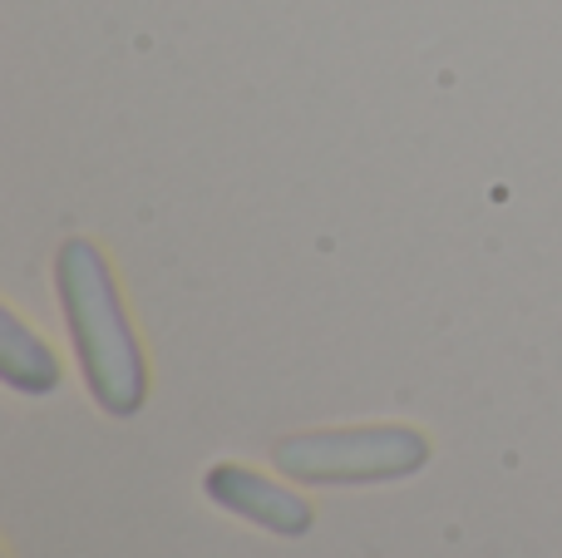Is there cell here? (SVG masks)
<instances>
[{"mask_svg": "<svg viewBox=\"0 0 562 558\" xmlns=\"http://www.w3.org/2000/svg\"><path fill=\"white\" fill-rule=\"evenodd\" d=\"M55 287L65 306L75 356L85 371L89 395L104 415H138L148 401V366L134 342V326L124 316L119 287L109 277V263L89 237H65L55 253Z\"/></svg>", "mask_w": 562, "mask_h": 558, "instance_id": "1", "label": "cell"}, {"mask_svg": "<svg viewBox=\"0 0 562 558\" xmlns=\"http://www.w3.org/2000/svg\"><path fill=\"white\" fill-rule=\"evenodd\" d=\"M272 465L306 484H385L409 480L429 465V440L415 425H350V431L286 435Z\"/></svg>", "mask_w": 562, "mask_h": 558, "instance_id": "2", "label": "cell"}, {"mask_svg": "<svg viewBox=\"0 0 562 558\" xmlns=\"http://www.w3.org/2000/svg\"><path fill=\"white\" fill-rule=\"evenodd\" d=\"M0 332H5V346H0V376H5L15 391H30V395L55 391L59 371H55V356L45 351V342H35V336L20 326L15 312L0 316Z\"/></svg>", "mask_w": 562, "mask_h": 558, "instance_id": "4", "label": "cell"}, {"mask_svg": "<svg viewBox=\"0 0 562 558\" xmlns=\"http://www.w3.org/2000/svg\"><path fill=\"white\" fill-rule=\"evenodd\" d=\"M203 494L217 504V510L237 514V520H252L257 529L277 534V539H301L311 529V504L301 494L281 490V484L262 480V475L243 470V465L223 460L207 470Z\"/></svg>", "mask_w": 562, "mask_h": 558, "instance_id": "3", "label": "cell"}]
</instances>
